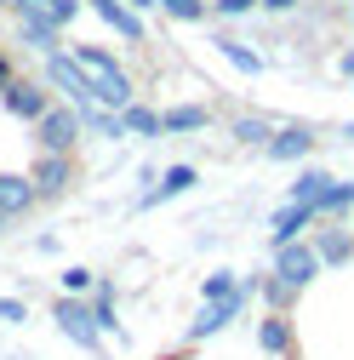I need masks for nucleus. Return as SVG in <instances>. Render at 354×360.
Returning <instances> with one entry per match:
<instances>
[{"label": "nucleus", "instance_id": "nucleus-24", "mask_svg": "<svg viewBox=\"0 0 354 360\" xmlns=\"http://www.w3.org/2000/svg\"><path fill=\"white\" fill-rule=\"evenodd\" d=\"M155 6H160L166 18H177V23H200V18H211L206 0H155Z\"/></svg>", "mask_w": 354, "mask_h": 360}, {"label": "nucleus", "instance_id": "nucleus-33", "mask_svg": "<svg viewBox=\"0 0 354 360\" xmlns=\"http://www.w3.org/2000/svg\"><path fill=\"white\" fill-rule=\"evenodd\" d=\"M34 6H40V12H46V6H52V0H34Z\"/></svg>", "mask_w": 354, "mask_h": 360}, {"label": "nucleus", "instance_id": "nucleus-7", "mask_svg": "<svg viewBox=\"0 0 354 360\" xmlns=\"http://www.w3.org/2000/svg\"><path fill=\"white\" fill-rule=\"evenodd\" d=\"M269 275H275L280 286L303 292L308 281L320 275V257H315V246H308V240H286V246H275V269H269Z\"/></svg>", "mask_w": 354, "mask_h": 360}, {"label": "nucleus", "instance_id": "nucleus-3", "mask_svg": "<svg viewBox=\"0 0 354 360\" xmlns=\"http://www.w3.org/2000/svg\"><path fill=\"white\" fill-rule=\"evenodd\" d=\"M52 321H58V332L69 338V343H80V349H92V354H103V332H98V321H92V303L86 297H58L52 303Z\"/></svg>", "mask_w": 354, "mask_h": 360}, {"label": "nucleus", "instance_id": "nucleus-17", "mask_svg": "<svg viewBox=\"0 0 354 360\" xmlns=\"http://www.w3.org/2000/svg\"><path fill=\"white\" fill-rule=\"evenodd\" d=\"M257 349L263 354H291V321H286V314L280 309H269V314H263V321H257Z\"/></svg>", "mask_w": 354, "mask_h": 360}, {"label": "nucleus", "instance_id": "nucleus-34", "mask_svg": "<svg viewBox=\"0 0 354 360\" xmlns=\"http://www.w3.org/2000/svg\"><path fill=\"white\" fill-rule=\"evenodd\" d=\"M6 223H12V217H0V235H6Z\"/></svg>", "mask_w": 354, "mask_h": 360}, {"label": "nucleus", "instance_id": "nucleus-25", "mask_svg": "<svg viewBox=\"0 0 354 360\" xmlns=\"http://www.w3.org/2000/svg\"><path fill=\"white\" fill-rule=\"evenodd\" d=\"M92 286H98L92 269H80V263H74V269H63V292H69V297H92Z\"/></svg>", "mask_w": 354, "mask_h": 360}, {"label": "nucleus", "instance_id": "nucleus-19", "mask_svg": "<svg viewBox=\"0 0 354 360\" xmlns=\"http://www.w3.org/2000/svg\"><path fill=\"white\" fill-rule=\"evenodd\" d=\"M120 126H126V138H160V109H149V103H138V98H131L126 109H120Z\"/></svg>", "mask_w": 354, "mask_h": 360}, {"label": "nucleus", "instance_id": "nucleus-13", "mask_svg": "<svg viewBox=\"0 0 354 360\" xmlns=\"http://www.w3.org/2000/svg\"><path fill=\"white\" fill-rule=\"evenodd\" d=\"M195 184H200V172H195V166H166V172H160V184H155L138 206H143V212H155V206H166V200H177V195H189Z\"/></svg>", "mask_w": 354, "mask_h": 360}, {"label": "nucleus", "instance_id": "nucleus-9", "mask_svg": "<svg viewBox=\"0 0 354 360\" xmlns=\"http://www.w3.org/2000/svg\"><path fill=\"white\" fill-rule=\"evenodd\" d=\"M240 309H246V286H240V297H223V303H200V314L189 321V343H206V338H217V332H229V326L240 321Z\"/></svg>", "mask_w": 354, "mask_h": 360}, {"label": "nucleus", "instance_id": "nucleus-15", "mask_svg": "<svg viewBox=\"0 0 354 360\" xmlns=\"http://www.w3.org/2000/svg\"><path fill=\"white\" fill-rule=\"evenodd\" d=\"M326 229H320V240H315V257H320V269H343L348 257H354V235L343 229L337 217H320Z\"/></svg>", "mask_w": 354, "mask_h": 360}, {"label": "nucleus", "instance_id": "nucleus-30", "mask_svg": "<svg viewBox=\"0 0 354 360\" xmlns=\"http://www.w3.org/2000/svg\"><path fill=\"white\" fill-rule=\"evenodd\" d=\"M12 75H18V58H12L6 46H0V92H6V80H12Z\"/></svg>", "mask_w": 354, "mask_h": 360}, {"label": "nucleus", "instance_id": "nucleus-1", "mask_svg": "<svg viewBox=\"0 0 354 360\" xmlns=\"http://www.w3.org/2000/svg\"><path fill=\"white\" fill-rule=\"evenodd\" d=\"M69 58L86 69V80H92V92H98V103H103V109H114V115H120L131 98H138V86H131V75L120 69V58H114L109 46H74Z\"/></svg>", "mask_w": 354, "mask_h": 360}, {"label": "nucleus", "instance_id": "nucleus-16", "mask_svg": "<svg viewBox=\"0 0 354 360\" xmlns=\"http://www.w3.org/2000/svg\"><path fill=\"white\" fill-rule=\"evenodd\" d=\"M86 6H92L120 40H138V46H143V18L138 12H131V6H120V0H86Z\"/></svg>", "mask_w": 354, "mask_h": 360}, {"label": "nucleus", "instance_id": "nucleus-6", "mask_svg": "<svg viewBox=\"0 0 354 360\" xmlns=\"http://www.w3.org/2000/svg\"><path fill=\"white\" fill-rule=\"evenodd\" d=\"M74 177H80L74 155H46V149H40V160L29 166V184H34L40 200H63V195L74 189Z\"/></svg>", "mask_w": 354, "mask_h": 360}, {"label": "nucleus", "instance_id": "nucleus-35", "mask_svg": "<svg viewBox=\"0 0 354 360\" xmlns=\"http://www.w3.org/2000/svg\"><path fill=\"white\" fill-rule=\"evenodd\" d=\"M0 6H6V12H12V0H0Z\"/></svg>", "mask_w": 354, "mask_h": 360}, {"label": "nucleus", "instance_id": "nucleus-28", "mask_svg": "<svg viewBox=\"0 0 354 360\" xmlns=\"http://www.w3.org/2000/svg\"><path fill=\"white\" fill-rule=\"evenodd\" d=\"M0 321H6V326H23V321H29V303H23V297H0Z\"/></svg>", "mask_w": 354, "mask_h": 360}, {"label": "nucleus", "instance_id": "nucleus-8", "mask_svg": "<svg viewBox=\"0 0 354 360\" xmlns=\"http://www.w3.org/2000/svg\"><path fill=\"white\" fill-rule=\"evenodd\" d=\"M12 18H18V34L29 40V46L40 52V58H46V52H58L63 46V29L46 18V12H40L34 6V0H12Z\"/></svg>", "mask_w": 354, "mask_h": 360}, {"label": "nucleus", "instance_id": "nucleus-21", "mask_svg": "<svg viewBox=\"0 0 354 360\" xmlns=\"http://www.w3.org/2000/svg\"><path fill=\"white\" fill-rule=\"evenodd\" d=\"M223 297H240V281L229 275V269H211V275L200 281V303H223Z\"/></svg>", "mask_w": 354, "mask_h": 360}, {"label": "nucleus", "instance_id": "nucleus-18", "mask_svg": "<svg viewBox=\"0 0 354 360\" xmlns=\"http://www.w3.org/2000/svg\"><path fill=\"white\" fill-rule=\"evenodd\" d=\"M229 138H235L240 149H263V143L275 138V120H269V115H235V120H229Z\"/></svg>", "mask_w": 354, "mask_h": 360}, {"label": "nucleus", "instance_id": "nucleus-5", "mask_svg": "<svg viewBox=\"0 0 354 360\" xmlns=\"http://www.w3.org/2000/svg\"><path fill=\"white\" fill-rule=\"evenodd\" d=\"M0 103H6L12 120L34 126L40 115L52 109V86H46V80H34V75H12V80H6V92H0Z\"/></svg>", "mask_w": 354, "mask_h": 360}, {"label": "nucleus", "instance_id": "nucleus-20", "mask_svg": "<svg viewBox=\"0 0 354 360\" xmlns=\"http://www.w3.org/2000/svg\"><path fill=\"white\" fill-rule=\"evenodd\" d=\"M211 46L223 52V58H229V63H235L240 75H263V69H269V58H263V52H251L246 40H235V34H223V40H211Z\"/></svg>", "mask_w": 354, "mask_h": 360}, {"label": "nucleus", "instance_id": "nucleus-11", "mask_svg": "<svg viewBox=\"0 0 354 360\" xmlns=\"http://www.w3.org/2000/svg\"><path fill=\"white\" fill-rule=\"evenodd\" d=\"M40 206V195H34V184H29V172H0V217H29Z\"/></svg>", "mask_w": 354, "mask_h": 360}, {"label": "nucleus", "instance_id": "nucleus-31", "mask_svg": "<svg viewBox=\"0 0 354 360\" xmlns=\"http://www.w3.org/2000/svg\"><path fill=\"white\" fill-rule=\"evenodd\" d=\"M337 75H343V80H354V46H348V52H337Z\"/></svg>", "mask_w": 354, "mask_h": 360}, {"label": "nucleus", "instance_id": "nucleus-10", "mask_svg": "<svg viewBox=\"0 0 354 360\" xmlns=\"http://www.w3.org/2000/svg\"><path fill=\"white\" fill-rule=\"evenodd\" d=\"M315 149H320V138H315L308 126H275V138L263 143V155H269V160H308Z\"/></svg>", "mask_w": 354, "mask_h": 360}, {"label": "nucleus", "instance_id": "nucleus-27", "mask_svg": "<svg viewBox=\"0 0 354 360\" xmlns=\"http://www.w3.org/2000/svg\"><path fill=\"white\" fill-rule=\"evenodd\" d=\"M211 6V18H246V12H257V0H206Z\"/></svg>", "mask_w": 354, "mask_h": 360}, {"label": "nucleus", "instance_id": "nucleus-23", "mask_svg": "<svg viewBox=\"0 0 354 360\" xmlns=\"http://www.w3.org/2000/svg\"><path fill=\"white\" fill-rule=\"evenodd\" d=\"M326 184H332L326 172H297V184H291V195H286V200H303V206H315V200L326 195Z\"/></svg>", "mask_w": 354, "mask_h": 360}, {"label": "nucleus", "instance_id": "nucleus-32", "mask_svg": "<svg viewBox=\"0 0 354 360\" xmlns=\"http://www.w3.org/2000/svg\"><path fill=\"white\" fill-rule=\"evenodd\" d=\"M120 6H131V12L143 18V12H155V0H120Z\"/></svg>", "mask_w": 354, "mask_h": 360}, {"label": "nucleus", "instance_id": "nucleus-22", "mask_svg": "<svg viewBox=\"0 0 354 360\" xmlns=\"http://www.w3.org/2000/svg\"><path fill=\"white\" fill-rule=\"evenodd\" d=\"M315 212H320V217H343V212H354V184H326V195L315 200Z\"/></svg>", "mask_w": 354, "mask_h": 360}, {"label": "nucleus", "instance_id": "nucleus-14", "mask_svg": "<svg viewBox=\"0 0 354 360\" xmlns=\"http://www.w3.org/2000/svg\"><path fill=\"white\" fill-rule=\"evenodd\" d=\"M206 126H211L206 103H171V109H160V138H189V131H206Z\"/></svg>", "mask_w": 354, "mask_h": 360}, {"label": "nucleus", "instance_id": "nucleus-36", "mask_svg": "<svg viewBox=\"0 0 354 360\" xmlns=\"http://www.w3.org/2000/svg\"><path fill=\"white\" fill-rule=\"evenodd\" d=\"M348 18H354V0H348Z\"/></svg>", "mask_w": 354, "mask_h": 360}, {"label": "nucleus", "instance_id": "nucleus-12", "mask_svg": "<svg viewBox=\"0 0 354 360\" xmlns=\"http://www.w3.org/2000/svg\"><path fill=\"white\" fill-rule=\"evenodd\" d=\"M315 223H320V212H315V206L286 200V206L269 217V240H275V246H286V240H303V229H315Z\"/></svg>", "mask_w": 354, "mask_h": 360}, {"label": "nucleus", "instance_id": "nucleus-29", "mask_svg": "<svg viewBox=\"0 0 354 360\" xmlns=\"http://www.w3.org/2000/svg\"><path fill=\"white\" fill-rule=\"evenodd\" d=\"M303 0H257V12H275V18H291Z\"/></svg>", "mask_w": 354, "mask_h": 360}, {"label": "nucleus", "instance_id": "nucleus-4", "mask_svg": "<svg viewBox=\"0 0 354 360\" xmlns=\"http://www.w3.org/2000/svg\"><path fill=\"white\" fill-rule=\"evenodd\" d=\"M34 143L46 149V155H74V143H80V115H74L63 98H52V109L34 120Z\"/></svg>", "mask_w": 354, "mask_h": 360}, {"label": "nucleus", "instance_id": "nucleus-26", "mask_svg": "<svg viewBox=\"0 0 354 360\" xmlns=\"http://www.w3.org/2000/svg\"><path fill=\"white\" fill-rule=\"evenodd\" d=\"M257 286H263V297H269V309H280V314H286V309H291V303H297V292H291V286H280V281H275V275H263V281H257Z\"/></svg>", "mask_w": 354, "mask_h": 360}, {"label": "nucleus", "instance_id": "nucleus-2", "mask_svg": "<svg viewBox=\"0 0 354 360\" xmlns=\"http://www.w3.org/2000/svg\"><path fill=\"white\" fill-rule=\"evenodd\" d=\"M46 86L74 109V115H86V109H98V92H92V80H86V69L58 46V52H46Z\"/></svg>", "mask_w": 354, "mask_h": 360}]
</instances>
